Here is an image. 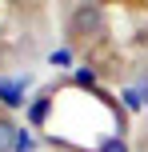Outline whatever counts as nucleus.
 <instances>
[{
    "label": "nucleus",
    "mask_w": 148,
    "mask_h": 152,
    "mask_svg": "<svg viewBox=\"0 0 148 152\" xmlns=\"http://www.w3.org/2000/svg\"><path fill=\"white\" fill-rule=\"evenodd\" d=\"M68 32L76 40H96V36H104V8L100 4H76L72 8V16H68Z\"/></svg>",
    "instance_id": "1"
},
{
    "label": "nucleus",
    "mask_w": 148,
    "mask_h": 152,
    "mask_svg": "<svg viewBox=\"0 0 148 152\" xmlns=\"http://www.w3.org/2000/svg\"><path fill=\"white\" fill-rule=\"evenodd\" d=\"M0 100H4V108H20V104H24V84L0 80Z\"/></svg>",
    "instance_id": "2"
},
{
    "label": "nucleus",
    "mask_w": 148,
    "mask_h": 152,
    "mask_svg": "<svg viewBox=\"0 0 148 152\" xmlns=\"http://www.w3.org/2000/svg\"><path fill=\"white\" fill-rule=\"evenodd\" d=\"M16 136L20 128L12 124V116H0V152H16Z\"/></svg>",
    "instance_id": "3"
},
{
    "label": "nucleus",
    "mask_w": 148,
    "mask_h": 152,
    "mask_svg": "<svg viewBox=\"0 0 148 152\" xmlns=\"http://www.w3.org/2000/svg\"><path fill=\"white\" fill-rule=\"evenodd\" d=\"M100 152H128V144H124V136H112L100 144Z\"/></svg>",
    "instance_id": "4"
},
{
    "label": "nucleus",
    "mask_w": 148,
    "mask_h": 152,
    "mask_svg": "<svg viewBox=\"0 0 148 152\" xmlns=\"http://www.w3.org/2000/svg\"><path fill=\"white\" fill-rule=\"evenodd\" d=\"M32 148H36V140H32L28 132L20 128V136H16V152H32Z\"/></svg>",
    "instance_id": "5"
},
{
    "label": "nucleus",
    "mask_w": 148,
    "mask_h": 152,
    "mask_svg": "<svg viewBox=\"0 0 148 152\" xmlns=\"http://www.w3.org/2000/svg\"><path fill=\"white\" fill-rule=\"evenodd\" d=\"M44 112H48V100L40 96L36 104H32V124H40V120H44Z\"/></svg>",
    "instance_id": "6"
}]
</instances>
